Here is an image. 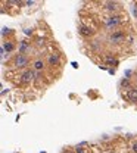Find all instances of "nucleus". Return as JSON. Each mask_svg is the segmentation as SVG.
Listing matches in <instances>:
<instances>
[{"label": "nucleus", "mask_w": 137, "mask_h": 153, "mask_svg": "<svg viewBox=\"0 0 137 153\" xmlns=\"http://www.w3.org/2000/svg\"><path fill=\"white\" fill-rule=\"evenodd\" d=\"M49 63H50V65H53V66H55V65H58V63H59V56L52 55V56L49 58Z\"/></svg>", "instance_id": "7"}, {"label": "nucleus", "mask_w": 137, "mask_h": 153, "mask_svg": "<svg viewBox=\"0 0 137 153\" xmlns=\"http://www.w3.org/2000/svg\"><path fill=\"white\" fill-rule=\"evenodd\" d=\"M80 33H81L83 36H86V37H90L91 34H93V31H91L89 27H81V28H80Z\"/></svg>", "instance_id": "6"}, {"label": "nucleus", "mask_w": 137, "mask_h": 153, "mask_svg": "<svg viewBox=\"0 0 137 153\" xmlns=\"http://www.w3.org/2000/svg\"><path fill=\"white\" fill-rule=\"evenodd\" d=\"M3 50H6V52H12V50H13V44H12V43H6V44L3 46Z\"/></svg>", "instance_id": "12"}, {"label": "nucleus", "mask_w": 137, "mask_h": 153, "mask_svg": "<svg viewBox=\"0 0 137 153\" xmlns=\"http://www.w3.org/2000/svg\"><path fill=\"white\" fill-rule=\"evenodd\" d=\"M109 40H111L112 43H120V41L124 40V34H122V33H114V34L109 36Z\"/></svg>", "instance_id": "4"}, {"label": "nucleus", "mask_w": 137, "mask_h": 153, "mask_svg": "<svg viewBox=\"0 0 137 153\" xmlns=\"http://www.w3.org/2000/svg\"><path fill=\"white\" fill-rule=\"evenodd\" d=\"M106 63H108V65H112V66H115V65H117L118 62H117V59H112V58H108V59H106Z\"/></svg>", "instance_id": "13"}, {"label": "nucleus", "mask_w": 137, "mask_h": 153, "mask_svg": "<svg viewBox=\"0 0 137 153\" xmlns=\"http://www.w3.org/2000/svg\"><path fill=\"white\" fill-rule=\"evenodd\" d=\"M133 150L137 153V143H134V144H133Z\"/></svg>", "instance_id": "16"}, {"label": "nucleus", "mask_w": 137, "mask_h": 153, "mask_svg": "<svg viewBox=\"0 0 137 153\" xmlns=\"http://www.w3.org/2000/svg\"><path fill=\"white\" fill-rule=\"evenodd\" d=\"M34 79V71H27V72H24V75L21 78V81L24 82V84H28V82H31Z\"/></svg>", "instance_id": "3"}, {"label": "nucleus", "mask_w": 137, "mask_h": 153, "mask_svg": "<svg viewBox=\"0 0 137 153\" xmlns=\"http://www.w3.org/2000/svg\"><path fill=\"white\" fill-rule=\"evenodd\" d=\"M120 24H121L120 16H111V18H108V21H106V27H108V28L117 27V25H120Z\"/></svg>", "instance_id": "2"}, {"label": "nucleus", "mask_w": 137, "mask_h": 153, "mask_svg": "<svg viewBox=\"0 0 137 153\" xmlns=\"http://www.w3.org/2000/svg\"><path fill=\"white\" fill-rule=\"evenodd\" d=\"M13 62H15V65H16L18 68H24V66L28 65V58H27L25 55H21V53H19V55L15 56Z\"/></svg>", "instance_id": "1"}, {"label": "nucleus", "mask_w": 137, "mask_h": 153, "mask_svg": "<svg viewBox=\"0 0 137 153\" xmlns=\"http://www.w3.org/2000/svg\"><path fill=\"white\" fill-rule=\"evenodd\" d=\"M27 49H28V43H27V41H22V43H21V46H19V53L22 55Z\"/></svg>", "instance_id": "10"}, {"label": "nucleus", "mask_w": 137, "mask_h": 153, "mask_svg": "<svg viewBox=\"0 0 137 153\" xmlns=\"http://www.w3.org/2000/svg\"><path fill=\"white\" fill-rule=\"evenodd\" d=\"M106 9H108L109 12H115V10L118 9V4H117V3H108V4H106Z\"/></svg>", "instance_id": "9"}, {"label": "nucleus", "mask_w": 137, "mask_h": 153, "mask_svg": "<svg viewBox=\"0 0 137 153\" xmlns=\"http://www.w3.org/2000/svg\"><path fill=\"white\" fill-rule=\"evenodd\" d=\"M25 4H27V6H33V4H34V1H25Z\"/></svg>", "instance_id": "15"}, {"label": "nucleus", "mask_w": 137, "mask_h": 153, "mask_svg": "<svg viewBox=\"0 0 137 153\" xmlns=\"http://www.w3.org/2000/svg\"><path fill=\"white\" fill-rule=\"evenodd\" d=\"M43 68H44V62L43 60H36L34 62V69L36 71H42Z\"/></svg>", "instance_id": "8"}, {"label": "nucleus", "mask_w": 137, "mask_h": 153, "mask_svg": "<svg viewBox=\"0 0 137 153\" xmlns=\"http://www.w3.org/2000/svg\"><path fill=\"white\" fill-rule=\"evenodd\" d=\"M75 153H87V152H86L83 147H77V149H75Z\"/></svg>", "instance_id": "14"}, {"label": "nucleus", "mask_w": 137, "mask_h": 153, "mask_svg": "<svg viewBox=\"0 0 137 153\" xmlns=\"http://www.w3.org/2000/svg\"><path fill=\"white\" fill-rule=\"evenodd\" d=\"M128 100H131V102H137V90L136 88H131V90H128Z\"/></svg>", "instance_id": "5"}, {"label": "nucleus", "mask_w": 137, "mask_h": 153, "mask_svg": "<svg viewBox=\"0 0 137 153\" xmlns=\"http://www.w3.org/2000/svg\"><path fill=\"white\" fill-rule=\"evenodd\" d=\"M66 153H71V152H66Z\"/></svg>", "instance_id": "17"}, {"label": "nucleus", "mask_w": 137, "mask_h": 153, "mask_svg": "<svg viewBox=\"0 0 137 153\" xmlns=\"http://www.w3.org/2000/svg\"><path fill=\"white\" fill-rule=\"evenodd\" d=\"M121 87H122V88H130V81H128L127 78L121 79Z\"/></svg>", "instance_id": "11"}]
</instances>
